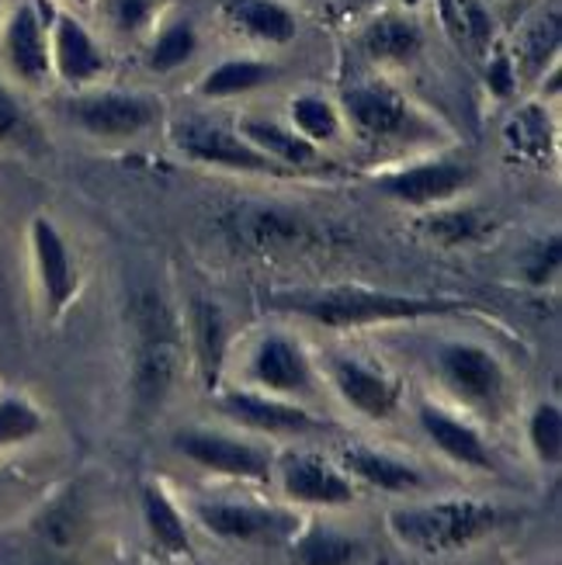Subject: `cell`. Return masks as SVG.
<instances>
[{
	"mask_svg": "<svg viewBox=\"0 0 562 565\" xmlns=\"http://www.w3.org/2000/svg\"><path fill=\"white\" fill-rule=\"evenodd\" d=\"M486 84H490V90L497 97H510V94H515V87H518V66L510 63L507 53H497L490 60V70H486Z\"/></svg>",
	"mask_w": 562,
	"mask_h": 565,
	"instance_id": "39",
	"label": "cell"
},
{
	"mask_svg": "<svg viewBox=\"0 0 562 565\" xmlns=\"http://www.w3.org/2000/svg\"><path fill=\"white\" fill-rule=\"evenodd\" d=\"M174 146L194 163L233 170V174H261V178H291L296 170L264 157L240 132L212 126V121H181L174 129Z\"/></svg>",
	"mask_w": 562,
	"mask_h": 565,
	"instance_id": "8",
	"label": "cell"
},
{
	"mask_svg": "<svg viewBox=\"0 0 562 565\" xmlns=\"http://www.w3.org/2000/svg\"><path fill=\"white\" fill-rule=\"evenodd\" d=\"M288 118H291V129H296L303 139H309L312 146L333 142L340 136V126H344V118H340L337 105L327 102L324 94H299V97H291Z\"/></svg>",
	"mask_w": 562,
	"mask_h": 565,
	"instance_id": "29",
	"label": "cell"
},
{
	"mask_svg": "<svg viewBox=\"0 0 562 565\" xmlns=\"http://www.w3.org/2000/svg\"><path fill=\"white\" fill-rule=\"evenodd\" d=\"M473 181H476L473 163L437 157V160L400 167L393 174H382L375 178V188L400 205L434 209V205H448L458 194H466Z\"/></svg>",
	"mask_w": 562,
	"mask_h": 565,
	"instance_id": "9",
	"label": "cell"
},
{
	"mask_svg": "<svg viewBox=\"0 0 562 565\" xmlns=\"http://www.w3.org/2000/svg\"><path fill=\"white\" fill-rule=\"evenodd\" d=\"M142 518H146V527H150V537L163 555L191 552L188 524L181 518V510L174 507V500L163 493V486H153V482L142 486Z\"/></svg>",
	"mask_w": 562,
	"mask_h": 565,
	"instance_id": "27",
	"label": "cell"
},
{
	"mask_svg": "<svg viewBox=\"0 0 562 565\" xmlns=\"http://www.w3.org/2000/svg\"><path fill=\"white\" fill-rule=\"evenodd\" d=\"M528 440L531 451L542 465H559L562 458V409L555 403H539L528 420Z\"/></svg>",
	"mask_w": 562,
	"mask_h": 565,
	"instance_id": "34",
	"label": "cell"
},
{
	"mask_svg": "<svg viewBox=\"0 0 562 565\" xmlns=\"http://www.w3.org/2000/svg\"><path fill=\"white\" fill-rule=\"evenodd\" d=\"M251 379L267 396H312L316 372L299 340L267 333L251 354Z\"/></svg>",
	"mask_w": 562,
	"mask_h": 565,
	"instance_id": "12",
	"label": "cell"
},
{
	"mask_svg": "<svg viewBox=\"0 0 562 565\" xmlns=\"http://www.w3.org/2000/svg\"><path fill=\"white\" fill-rule=\"evenodd\" d=\"M348 4H354L358 11H369V8H375L379 0H348Z\"/></svg>",
	"mask_w": 562,
	"mask_h": 565,
	"instance_id": "40",
	"label": "cell"
},
{
	"mask_svg": "<svg viewBox=\"0 0 562 565\" xmlns=\"http://www.w3.org/2000/svg\"><path fill=\"white\" fill-rule=\"evenodd\" d=\"M153 14V0H112V18L118 32H139Z\"/></svg>",
	"mask_w": 562,
	"mask_h": 565,
	"instance_id": "38",
	"label": "cell"
},
{
	"mask_svg": "<svg viewBox=\"0 0 562 565\" xmlns=\"http://www.w3.org/2000/svg\"><path fill=\"white\" fill-rule=\"evenodd\" d=\"M194 518L205 531L226 537V542H264L285 524L282 513L251 503H194Z\"/></svg>",
	"mask_w": 562,
	"mask_h": 565,
	"instance_id": "20",
	"label": "cell"
},
{
	"mask_svg": "<svg viewBox=\"0 0 562 565\" xmlns=\"http://www.w3.org/2000/svg\"><path fill=\"white\" fill-rule=\"evenodd\" d=\"M35 534L53 552H70V548H77L84 542V534H87V507H84L77 489H66V493H60L53 503H49L39 513Z\"/></svg>",
	"mask_w": 562,
	"mask_h": 565,
	"instance_id": "26",
	"label": "cell"
},
{
	"mask_svg": "<svg viewBox=\"0 0 562 565\" xmlns=\"http://www.w3.org/2000/svg\"><path fill=\"white\" fill-rule=\"evenodd\" d=\"M340 465H344V472L382 489V493H410V489L424 486V476L413 469L410 461H400V458L375 451V448H361V445L344 448Z\"/></svg>",
	"mask_w": 562,
	"mask_h": 565,
	"instance_id": "22",
	"label": "cell"
},
{
	"mask_svg": "<svg viewBox=\"0 0 562 565\" xmlns=\"http://www.w3.org/2000/svg\"><path fill=\"white\" fill-rule=\"evenodd\" d=\"M32 139H35V129H32L29 115H24L18 97L4 84H0V142H8V146H29Z\"/></svg>",
	"mask_w": 562,
	"mask_h": 565,
	"instance_id": "37",
	"label": "cell"
},
{
	"mask_svg": "<svg viewBox=\"0 0 562 565\" xmlns=\"http://www.w3.org/2000/svg\"><path fill=\"white\" fill-rule=\"evenodd\" d=\"M507 146L524 160H542L552 150V129L542 108H524L507 126Z\"/></svg>",
	"mask_w": 562,
	"mask_h": 565,
	"instance_id": "32",
	"label": "cell"
},
{
	"mask_svg": "<svg viewBox=\"0 0 562 565\" xmlns=\"http://www.w3.org/2000/svg\"><path fill=\"white\" fill-rule=\"evenodd\" d=\"M174 448L202 465L209 472L230 476V479H247V482H267L272 479V458L257 445H247L240 437H226L215 430H181L174 437Z\"/></svg>",
	"mask_w": 562,
	"mask_h": 565,
	"instance_id": "11",
	"label": "cell"
},
{
	"mask_svg": "<svg viewBox=\"0 0 562 565\" xmlns=\"http://www.w3.org/2000/svg\"><path fill=\"white\" fill-rule=\"evenodd\" d=\"M219 406L240 427H251L261 434H309L324 427L303 406L285 403L282 396H267V392H226Z\"/></svg>",
	"mask_w": 562,
	"mask_h": 565,
	"instance_id": "17",
	"label": "cell"
},
{
	"mask_svg": "<svg viewBox=\"0 0 562 565\" xmlns=\"http://www.w3.org/2000/svg\"><path fill=\"white\" fill-rule=\"evenodd\" d=\"M327 375L337 388V396L354 413L369 416V420H389V416L400 409L403 388L393 375H385L382 367H372L358 358H330Z\"/></svg>",
	"mask_w": 562,
	"mask_h": 565,
	"instance_id": "13",
	"label": "cell"
},
{
	"mask_svg": "<svg viewBox=\"0 0 562 565\" xmlns=\"http://www.w3.org/2000/svg\"><path fill=\"white\" fill-rule=\"evenodd\" d=\"M194 49H199L194 24L191 21H170L157 32V39L150 45V70L153 73H174L194 56Z\"/></svg>",
	"mask_w": 562,
	"mask_h": 565,
	"instance_id": "31",
	"label": "cell"
},
{
	"mask_svg": "<svg viewBox=\"0 0 562 565\" xmlns=\"http://www.w3.org/2000/svg\"><path fill=\"white\" fill-rule=\"evenodd\" d=\"M434 367L462 403L483 413H500L507 403V367L500 358L473 340H448L437 348Z\"/></svg>",
	"mask_w": 562,
	"mask_h": 565,
	"instance_id": "6",
	"label": "cell"
},
{
	"mask_svg": "<svg viewBox=\"0 0 562 565\" xmlns=\"http://www.w3.org/2000/svg\"><path fill=\"white\" fill-rule=\"evenodd\" d=\"M188 330H191L194 367L202 372V382L215 388L226 364V348H230V323H226L223 306L212 299H194L188 309Z\"/></svg>",
	"mask_w": 562,
	"mask_h": 565,
	"instance_id": "19",
	"label": "cell"
},
{
	"mask_svg": "<svg viewBox=\"0 0 562 565\" xmlns=\"http://www.w3.org/2000/svg\"><path fill=\"white\" fill-rule=\"evenodd\" d=\"M421 233L431 243H442V247H469V243H479L490 233V218L476 205H452V209L427 212L421 218Z\"/></svg>",
	"mask_w": 562,
	"mask_h": 565,
	"instance_id": "28",
	"label": "cell"
},
{
	"mask_svg": "<svg viewBox=\"0 0 562 565\" xmlns=\"http://www.w3.org/2000/svg\"><path fill=\"white\" fill-rule=\"evenodd\" d=\"M400 4H403V8H421L424 0H400Z\"/></svg>",
	"mask_w": 562,
	"mask_h": 565,
	"instance_id": "41",
	"label": "cell"
},
{
	"mask_svg": "<svg viewBox=\"0 0 562 565\" xmlns=\"http://www.w3.org/2000/svg\"><path fill=\"white\" fill-rule=\"evenodd\" d=\"M49 60H53L56 77L70 87H87L108 70L102 45L66 11L53 14V21H49Z\"/></svg>",
	"mask_w": 562,
	"mask_h": 565,
	"instance_id": "14",
	"label": "cell"
},
{
	"mask_svg": "<svg viewBox=\"0 0 562 565\" xmlns=\"http://www.w3.org/2000/svg\"><path fill=\"white\" fill-rule=\"evenodd\" d=\"M417 420H421L424 434L431 437V445L445 458H452L455 465H462V469H476V472H494L497 469V461H494L490 448L483 445V437L466 420L452 416L448 409L424 403L417 409Z\"/></svg>",
	"mask_w": 562,
	"mask_h": 565,
	"instance_id": "18",
	"label": "cell"
},
{
	"mask_svg": "<svg viewBox=\"0 0 562 565\" xmlns=\"http://www.w3.org/2000/svg\"><path fill=\"white\" fill-rule=\"evenodd\" d=\"M559 267H562V239L559 233L552 236H542V239H534L524 260H521V271H524V281L531 288H545L559 278Z\"/></svg>",
	"mask_w": 562,
	"mask_h": 565,
	"instance_id": "36",
	"label": "cell"
},
{
	"mask_svg": "<svg viewBox=\"0 0 562 565\" xmlns=\"http://www.w3.org/2000/svg\"><path fill=\"white\" fill-rule=\"evenodd\" d=\"M236 132L251 146H257L264 157H272L275 163L288 170H303L316 163V150H320V146L303 139L291 126H282V121H272V118H243Z\"/></svg>",
	"mask_w": 562,
	"mask_h": 565,
	"instance_id": "23",
	"label": "cell"
},
{
	"mask_svg": "<svg viewBox=\"0 0 562 565\" xmlns=\"http://www.w3.org/2000/svg\"><path fill=\"white\" fill-rule=\"evenodd\" d=\"M275 306L285 312L306 316L327 330L421 323V319L458 312V306L448 299H427V295H406V291H382V288H364V285H337V288H316V291H278Z\"/></svg>",
	"mask_w": 562,
	"mask_h": 565,
	"instance_id": "2",
	"label": "cell"
},
{
	"mask_svg": "<svg viewBox=\"0 0 562 565\" xmlns=\"http://www.w3.org/2000/svg\"><path fill=\"white\" fill-rule=\"evenodd\" d=\"M223 233L233 247L257 257H285L324 250V230L312 218L278 205H240L223 215Z\"/></svg>",
	"mask_w": 562,
	"mask_h": 565,
	"instance_id": "4",
	"label": "cell"
},
{
	"mask_svg": "<svg viewBox=\"0 0 562 565\" xmlns=\"http://www.w3.org/2000/svg\"><path fill=\"white\" fill-rule=\"evenodd\" d=\"M66 115L77 129L94 139H139L163 118L157 97L136 90H91L66 102Z\"/></svg>",
	"mask_w": 562,
	"mask_h": 565,
	"instance_id": "7",
	"label": "cell"
},
{
	"mask_svg": "<svg viewBox=\"0 0 562 565\" xmlns=\"http://www.w3.org/2000/svg\"><path fill=\"white\" fill-rule=\"evenodd\" d=\"M559 14L555 11H549V14H542L539 21L531 24V29L524 32V39H521V45H518V56H521V66L528 70V73H542L552 60H555V53H559Z\"/></svg>",
	"mask_w": 562,
	"mask_h": 565,
	"instance_id": "35",
	"label": "cell"
},
{
	"mask_svg": "<svg viewBox=\"0 0 562 565\" xmlns=\"http://www.w3.org/2000/svg\"><path fill=\"white\" fill-rule=\"evenodd\" d=\"M45 565H73V562H66V558H49Z\"/></svg>",
	"mask_w": 562,
	"mask_h": 565,
	"instance_id": "42",
	"label": "cell"
},
{
	"mask_svg": "<svg viewBox=\"0 0 562 565\" xmlns=\"http://www.w3.org/2000/svg\"><path fill=\"white\" fill-rule=\"evenodd\" d=\"M275 77H278V70L272 63L251 60V56H233L205 73L199 84V94L209 97V102H226V97H243L251 90H261Z\"/></svg>",
	"mask_w": 562,
	"mask_h": 565,
	"instance_id": "25",
	"label": "cell"
},
{
	"mask_svg": "<svg viewBox=\"0 0 562 565\" xmlns=\"http://www.w3.org/2000/svg\"><path fill=\"white\" fill-rule=\"evenodd\" d=\"M45 427L42 413L21 396H0V448H14L39 437Z\"/></svg>",
	"mask_w": 562,
	"mask_h": 565,
	"instance_id": "33",
	"label": "cell"
},
{
	"mask_svg": "<svg viewBox=\"0 0 562 565\" xmlns=\"http://www.w3.org/2000/svg\"><path fill=\"white\" fill-rule=\"evenodd\" d=\"M358 555H361V545L354 537L330 531V527H309L296 542L299 565H354Z\"/></svg>",
	"mask_w": 562,
	"mask_h": 565,
	"instance_id": "30",
	"label": "cell"
},
{
	"mask_svg": "<svg viewBox=\"0 0 562 565\" xmlns=\"http://www.w3.org/2000/svg\"><path fill=\"white\" fill-rule=\"evenodd\" d=\"M132 337V409L139 420L163 409L184 372V330L174 306L157 288H136L126 306Z\"/></svg>",
	"mask_w": 562,
	"mask_h": 565,
	"instance_id": "1",
	"label": "cell"
},
{
	"mask_svg": "<svg viewBox=\"0 0 562 565\" xmlns=\"http://www.w3.org/2000/svg\"><path fill=\"white\" fill-rule=\"evenodd\" d=\"M49 21L42 4H21L4 29V56L18 81L24 84H45L53 73V60H49Z\"/></svg>",
	"mask_w": 562,
	"mask_h": 565,
	"instance_id": "16",
	"label": "cell"
},
{
	"mask_svg": "<svg viewBox=\"0 0 562 565\" xmlns=\"http://www.w3.org/2000/svg\"><path fill=\"white\" fill-rule=\"evenodd\" d=\"M29 239H32V264L39 275L45 309H49V316H63L81 291L77 257L70 254L66 236L56 230V223H49L45 215L32 218Z\"/></svg>",
	"mask_w": 562,
	"mask_h": 565,
	"instance_id": "10",
	"label": "cell"
},
{
	"mask_svg": "<svg viewBox=\"0 0 562 565\" xmlns=\"http://www.w3.org/2000/svg\"><path fill=\"white\" fill-rule=\"evenodd\" d=\"M282 489L288 500L306 503V507H348L354 503V486L351 479L333 469L320 455L291 451L282 458Z\"/></svg>",
	"mask_w": 562,
	"mask_h": 565,
	"instance_id": "15",
	"label": "cell"
},
{
	"mask_svg": "<svg viewBox=\"0 0 562 565\" xmlns=\"http://www.w3.org/2000/svg\"><path fill=\"white\" fill-rule=\"evenodd\" d=\"M223 11L240 32H247L251 39L267 45H288L299 32L296 14L282 0H226Z\"/></svg>",
	"mask_w": 562,
	"mask_h": 565,
	"instance_id": "24",
	"label": "cell"
},
{
	"mask_svg": "<svg viewBox=\"0 0 562 565\" xmlns=\"http://www.w3.org/2000/svg\"><path fill=\"white\" fill-rule=\"evenodd\" d=\"M344 115L351 129L369 142H417L434 129L406 97L382 81H364L344 90Z\"/></svg>",
	"mask_w": 562,
	"mask_h": 565,
	"instance_id": "5",
	"label": "cell"
},
{
	"mask_svg": "<svg viewBox=\"0 0 562 565\" xmlns=\"http://www.w3.org/2000/svg\"><path fill=\"white\" fill-rule=\"evenodd\" d=\"M361 49H364V56L375 60V63L406 66L421 56L424 32H421V24L406 14H379L364 24Z\"/></svg>",
	"mask_w": 562,
	"mask_h": 565,
	"instance_id": "21",
	"label": "cell"
},
{
	"mask_svg": "<svg viewBox=\"0 0 562 565\" xmlns=\"http://www.w3.org/2000/svg\"><path fill=\"white\" fill-rule=\"evenodd\" d=\"M507 513L483 500H434L417 507H396L389 513V534L417 555L466 552L486 534H494Z\"/></svg>",
	"mask_w": 562,
	"mask_h": 565,
	"instance_id": "3",
	"label": "cell"
}]
</instances>
